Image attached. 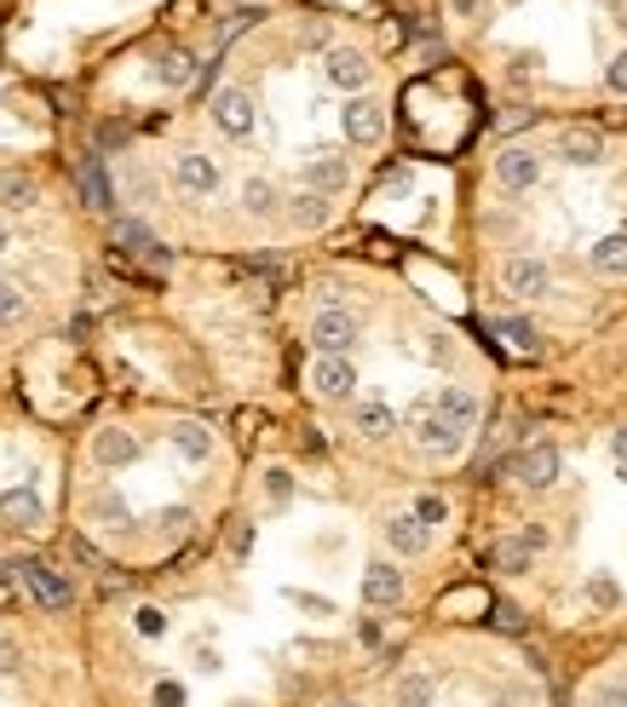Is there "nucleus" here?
I'll list each match as a JSON object with an SVG mask.
<instances>
[{
    "mask_svg": "<svg viewBox=\"0 0 627 707\" xmlns=\"http://www.w3.org/2000/svg\"><path fill=\"white\" fill-rule=\"evenodd\" d=\"M409 438L420 454H432V461H455V454L466 449V431L455 420H443L432 403H420L415 415H409Z\"/></svg>",
    "mask_w": 627,
    "mask_h": 707,
    "instance_id": "obj_1",
    "label": "nucleus"
},
{
    "mask_svg": "<svg viewBox=\"0 0 627 707\" xmlns=\"http://www.w3.org/2000/svg\"><path fill=\"white\" fill-rule=\"evenodd\" d=\"M208 116H213V127L225 132V139H254V127H259V109H254L248 86H219Z\"/></svg>",
    "mask_w": 627,
    "mask_h": 707,
    "instance_id": "obj_2",
    "label": "nucleus"
},
{
    "mask_svg": "<svg viewBox=\"0 0 627 707\" xmlns=\"http://www.w3.org/2000/svg\"><path fill=\"white\" fill-rule=\"evenodd\" d=\"M323 81L334 86V93L357 98V93H369L374 63H369L363 53H357V47H328V53H323Z\"/></svg>",
    "mask_w": 627,
    "mask_h": 707,
    "instance_id": "obj_3",
    "label": "nucleus"
},
{
    "mask_svg": "<svg viewBox=\"0 0 627 707\" xmlns=\"http://www.w3.org/2000/svg\"><path fill=\"white\" fill-rule=\"evenodd\" d=\"M300 178H305V190H317V196H340V190L351 185V162H346V150H305Z\"/></svg>",
    "mask_w": 627,
    "mask_h": 707,
    "instance_id": "obj_4",
    "label": "nucleus"
},
{
    "mask_svg": "<svg viewBox=\"0 0 627 707\" xmlns=\"http://www.w3.org/2000/svg\"><path fill=\"white\" fill-rule=\"evenodd\" d=\"M311 346H317V357H346L357 346V316L340 311V305H328L311 316Z\"/></svg>",
    "mask_w": 627,
    "mask_h": 707,
    "instance_id": "obj_5",
    "label": "nucleus"
},
{
    "mask_svg": "<svg viewBox=\"0 0 627 707\" xmlns=\"http://www.w3.org/2000/svg\"><path fill=\"white\" fill-rule=\"evenodd\" d=\"M12 569L30 581V592H35V604H40V610H70V604H76V587L63 581L53 564H40V558H18Z\"/></svg>",
    "mask_w": 627,
    "mask_h": 707,
    "instance_id": "obj_6",
    "label": "nucleus"
},
{
    "mask_svg": "<svg viewBox=\"0 0 627 707\" xmlns=\"http://www.w3.org/2000/svg\"><path fill=\"white\" fill-rule=\"evenodd\" d=\"M501 288L512 300H542V293H553V265L535 259V254H519V259L501 265Z\"/></svg>",
    "mask_w": 627,
    "mask_h": 707,
    "instance_id": "obj_7",
    "label": "nucleus"
},
{
    "mask_svg": "<svg viewBox=\"0 0 627 707\" xmlns=\"http://www.w3.org/2000/svg\"><path fill=\"white\" fill-rule=\"evenodd\" d=\"M496 185L512 190V196L535 190V185H542V155H535L530 144H507V150L496 155Z\"/></svg>",
    "mask_w": 627,
    "mask_h": 707,
    "instance_id": "obj_8",
    "label": "nucleus"
},
{
    "mask_svg": "<svg viewBox=\"0 0 627 707\" xmlns=\"http://www.w3.org/2000/svg\"><path fill=\"white\" fill-rule=\"evenodd\" d=\"M340 132H346L351 144H380V139H386V109H380V98H369V93L346 98V109H340Z\"/></svg>",
    "mask_w": 627,
    "mask_h": 707,
    "instance_id": "obj_9",
    "label": "nucleus"
},
{
    "mask_svg": "<svg viewBox=\"0 0 627 707\" xmlns=\"http://www.w3.org/2000/svg\"><path fill=\"white\" fill-rule=\"evenodd\" d=\"M173 185L185 196H196V201H208L219 190V162H213V155H201V150H178L173 155Z\"/></svg>",
    "mask_w": 627,
    "mask_h": 707,
    "instance_id": "obj_10",
    "label": "nucleus"
},
{
    "mask_svg": "<svg viewBox=\"0 0 627 707\" xmlns=\"http://www.w3.org/2000/svg\"><path fill=\"white\" fill-rule=\"evenodd\" d=\"M311 392H317L323 403H351L357 397L351 357H317V362H311Z\"/></svg>",
    "mask_w": 627,
    "mask_h": 707,
    "instance_id": "obj_11",
    "label": "nucleus"
},
{
    "mask_svg": "<svg viewBox=\"0 0 627 707\" xmlns=\"http://www.w3.org/2000/svg\"><path fill=\"white\" fill-rule=\"evenodd\" d=\"M0 523H7V530H40V523H47V500H40L30 484L0 489Z\"/></svg>",
    "mask_w": 627,
    "mask_h": 707,
    "instance_id": "obj_12",
    "label": "nucleus"
},
{
    "mask_svg": "<svg viewBox=\"0 0 627 707\" xmlns=\"http://www.w3.org/2000/svg\"><path fill=\"white\" fill-rule=\"evenodd\" d=\"M139 438H132L127 426H104V431H93V461L104 466V472H121V466H132L139 461Z\"/></svg>",
    "mask_w": 627,
    "mask_h": 707,
    "instance_id": "obj_13",
    "label": "nucleus"
},
{
    "mask_svg": "<svg viewBox=\"0 0 627 707\" xmlns=\"http://www.w3.org/2000/svg\"><path fill=\"white\" fill-rule=\"evenodd\" d=\"M363 604H369V610H392V604H403V569H397L392 558H380V564L363 569Z\"/></svg>",
    "mask_w": 627,
    "mask_h": 707,
    "instance_id": "obj_14",
    "label": "nucleus"
},
{
    "mask_svg": "<svg viewBox=\"0 0 627 707\" xmlns=\"http://www.w3.org/2000/svg\"><path fill=\"white\" fill-rule=\"evenodd\" d=\"M558 466H565V461H558L553 443H530V449L519 454V484H524V489H553V484H558Z\"/></svg>",
    "mask_w": 627,
    "mask_h": 707,
    "instance_id": "obj_15",
    "label": "nucleus"
},
{
    "mask_svg": "<svg viewBox=\"0 0 627 707\" xmlns=\"http://www.w3.org/2000/svg\"><path fill=\"white\" fill-rule=\"evenodd\" d=\"M432 408H438L443 420H455V426L466 431V438H473L478 420H484V403H478L473 392H466V385H443V392L432 397Z\"/></svg>",
    "mask_w": 627,
    "mask_h": 707,
    "instance_id": "obj_16",
    "label": "nucleus"
},
{
    "mask_svg": "<svg viewBox=\"0 0 627 707\" xmlns=\"http://www.w3.org/2000/svg\"><path fill=\"white\" fill-rule=\"evenodd\" d=\"M109 236H116V247H127V254H139L144 265H155V270H167V247L155 242V236L144 231L139 219H116V224H109Z\"/></svg>",
    "mask_w": 627,
    "mask_h": 707,
    "instance_id": "obj_17",
    "label": "nucleus"
},
{
    "mask_svg": "<svg viewBox=\"0 0 627 707\" xmlns=\"http://www.w3.org/2000/svg\"><path fill=\"white\" fill-rule=\"evenodd\" d=\"M558 155H565L570 167H599L604 162V139L593 127H565L558 132Z\"/></svg>",
    "mask_w": 627,
    "mask_h": 707,
    "instance_id": "obj_18",
    "label": "nucleus"
},
{
    "mask_svg": "<svg viewBox=\"0 0 627 707\" xmlns=\"http://www.w3.org/2000/svg\"><path fill=\"white\" fill-rule=\"evenodd\" d=\"M588 265L599 270V277L622 282V277H627V231H611V236H599V242L588 247Z\"/></svg>",
    "mask_w": 627,
    "mask_h": 707,
    "instance_id": "obj_19",
    "label": "nucleus"
},
{
    "mask_svg": "<svg viewBox=\"0 0 627 707\" xmlns=\"http://www.w3.org/2000/svg\"><path fill=\"white\" fill-rule=\"evenodd\" d=\"M351 426H357V438L380 443V438H392V431H397V408L392 403H357L351 408Z\"/></svg>",
    "mask_w": 627,
    "mask_h": 707,
    "instance_id": "obj_20",
    "label": "nucleus"
},
{
    "mask_svg": "<svg viewBox=\"0 0 627 707\" xmlns=\"http://www.w3.org/2000/svg\"><path fill=\"white\" fill-rule=\"evenodd\" d=\"M35 201H40V185L30 173H18V167L0 173V208H7V213H30Z\"/></svg>",
    "mask_w": 627,
    "mask_h": 707,
    "instance_id": "obj_21",
    "label": "nucleus"
},
{
    "mask_svg": "<svg viewBox=\"0 0 627 707\" xmlns=\"http://www.w3.org/2000/svg\"><path fill=\"white\" fill-rule=\"evenodd\" d=\"M386 541H392V553L420 558V553H427V541H432V530H420L409 512H397V518H386Z\"/></svg>",
    "mask_w": 627,
    "mask_h": 707,
    "instance_id": "obj_22",
    "label": "nucleus"
},
{
    "mask_svg": "<svg viewBox=\"0 0 627 707\" xmlns=\"http://www.w3.org/2000/svg\"><path fill=\"white\" fill-rule=\"evenodd\" d=\"M167 443L185 454V461H208V454H213V431L201 426V420H178V426L167 431Z\"/></svg>",
    "mask_w": 627,
    "mask_h": 707,
    "instance_id": "obj_23",
    "label": "nucleus"
},
{
    "mask_svg": "<svg viewBox=\"0 0 627 707\" xmlns=\"http://www.w3.org/2000/svg\"><path fill=\"white\" fill-rule=\"evenodd\" d=\"M236 201H242V213H248V219H271L282 196H277V185H271V178H242Z\"/></svg>",
    "mask_w": 627,
    "mask_h": 707,
    "instance_id": "obj_24",
    "label": "nucleus"
},
{
    "mask_svg": "<svg viewBox=\"0 0 627 707\" xmlns=\"http://www.w3.org/2000/svg\"><path fill=\"white\" fill-rule=\"evenodd\" d=\"M86 518H93V523H104V530H127V523H132L127 500H121L116 489H98L93 500H86Z\"/></svg>",
    "mask_w": 627,
    "mask_h": 707,
    "instance_id": "obj_25",
    "label": "nucleus"
},
{
    "mask_svg": "<svg viewBox=\"0 0 627 707\" xmlns=\"http://www.w3.org/2000/svg\"><path fill=\"white\" fill-rule=\"evenodd\" d=\"M397 707H432L438 702V679L432 673H403L397 679V691H392Z\"/></svg>",
    "mask_w": 627,
    "mask_h": 707,
    "instance_id": "obj_26",
    "label": "nucleus"
},
{
    "mask_svg": "<svg viewBox=\"0 0 627 707\" xmlns=\"http://www.w3.org/2000/svg\"><path fill=\"white\" fill-rule=\"evenodd\" d=\"M288 219H294L300 231H323V224H328V196H317V190H300L294 201H288Z\"/></svg>",
    "mask_w": 627,
    "mask_h": 707,
    "instance_id": "obj_27",
    "label": "nucleus"
},
{
    "mask_svg": "<svg viewBox=\"0 0 627 707\" xmlns=\"http://www.w3.org/2000/svg\"><path fill=\"white\" fill-rule=\"evenodd\" d=\"M155 81H162V86H190L196 81V58L190 53H162V58H155Z\"/></svg>",
    "mask_w": 627,
    "mask_h": 707,
    "instance_id": "obj_28",
    "label": "nucleus"
},
{
    "mask_svg": "<svg viewBox=\"0 0 627 707\" xmlns=\"http://www.w3.org/2000/svg\"><path fill=\"white\" fill-rule=\"evenodd\" d=\"M81 190H86V208H98V213L116 208V196H109V178H104V167H98V162H86V167H81Z\"/></svg>",
    "mask_w": 627,
    "mask_h": 707,
    "instance_id": "obj_29",
    "label": "nucleus"
},
{
    "mask_svg": "<svg viewBox=\"0 0 627 707\" xmlns=\"http://www.w3.org/2000/svg\"><path fill=\"white\" fill-rule=\"evenodd\" d=\"M409 518L420 523V530H438V523H450V500H443V495H415Z\"/></svg>",
    "mask_w": 627,
    "mask_h": 707,
    "instance_id": "obj_30",
    "label": "nucleus"
},
{
    "mask_svg": "<svg viewBox=\"0 0 627 707\" xmlns=\"http://www.w3.org/2000/svg\"><path fill=\"white\" fill-rule=\"evenodd\" d=\"M24 316H30L24 288H18V282H0V328H18Z\"/></svg>",
    "mask_w": 627,
    "mask_h": 707,
    "instance_id": "obj_31",
    "label": "nucleus"
},
{
    "mask_svg": "<svg viewBox=\"0 0 627 707\" xmlns=\"http://www.w3.org/2000/svg\"><path fill=\"white\" fill-rule=\"evenodd\" d=\"M496 334L507 339L512 351H535V339H542V334H535V328L524 323V316H501V323H496Z\"/></svg>",
    "mask_w": 627,
    "mask_h": 707,
    "instance_id": "obj_32",
    "label": "nucleus"
},
{
    "mask_svg": "<svg viewBox=\"0 0 627 707\" xmlns=\"http://www.w3.org/2000/svg\"><path fill=\"white\" fill-rule=\"evenodd\" d=\"M530 558H535V553H530L524 541H501V546H496V564L507 569V576H524V569H530Z\"/></svg>",
    "mask_w": 627,
    "mask_h": 707,
    "instance_id": "obj_33",
    "label": "nucleus"
},
{
    "mask_svg": "<svg viewBox=\"0 0 627 707\" xmlns=\"http://www.w3.org/2000/svg\"><path fill=\"white\" fill-rule=\"evenodd\" d=\"M265 495H271V507H288V495H294V472L271 466V472H265Z\"/></svg>",
    "mask_w": 627,
    "mask_h": 707,
    "instance_id": "obj_34",
    "label": "nucleus"
},
{
    "mask_svg": "<svg viewBox=\"0 0 627 707\" xmlns=\"http://www.w3.org/2000/svg\"><path fill=\"white\" fill-rule=\"evenodd\" d=\"M132 627H139L144 638H162V633H167V615H162V610H155V604H144L139 615H132Z\"/></svg>",
    "mask_w": 627,
    "mask_h": 707,
    "instance_id": "obj_35",
    "label": "nucleus"
},
{
    "mask_svg": "<svg viewBox=\"0 0 627 707\" xmlns=\"http://www.w3.org/2000/svg\"><path fill=\"white\" fill-rule=\"evenodd\" d=\"M604 86H611L616 98H627V47L611 58V70H604Z\"/></svg>",
    "mask_w": 627,
    "mask_h": 707,
    "instance_id": "obj_36",
    "label": "nucleus"
},
{
    "mask_svg": "<svg viewBox=\"0 0 627 707\" xmlns=\"http://www.w3.org/2000/svg\"><path fill=\"white\" fill-rule=\"evenodd\" d=\"M593 707H627V691H622V684H599V691H593Z\"/></svg>",
    "mask_w": 627,
    "mask_h": 707,
    "instance_id": "obj_37",
    "label": "nucleus"
},
{
    "mask_svg": "<svg viewBox=\"0 0 627 707\" xmlns=\"http://www.w3.org/2000/svg\"><path fill=\"white\" fill-rule=\"evenodd\" d=\"M155 707H185V691L167 679V684H155Z\"/></svg>",
    "mask_w": 627,
    "mask_h": 707,
    "instance_id": "obj_38",
    "label": "nucleus"
},
{
    "mask_svg": "<svg viewBox=\"0 0 627 707\" xmlns=\"http://www.w3.org/2000/svg\"><path fill=\"white\" fill-rule=\"evenodd\" d=\"M0 673H18V645L12 638H0Z\"/></svg>",
    "mask_w": 627,
    "mask_h": 707,
    "instance_id": "obj_39",
    "label": "nucleus"
},
{
    "mask_svg": "<svg viewBox=\"0 0 627 707\" xmlns=\"http://www.w3.org/2000/svg\"><path fill=\"white\" fill-rule=\"evenodd\" d=\"M519 541L530 546V553H542V546H547V530H542V523H530V530H524Z\"/></svg>",
    "mask_w": 627,
    "mask_h": 707,
    "instance_id": "obj_40",
    "label": "nucleus"
},
{
    "mask_svg": "<svg viewBox=\"0 0 627 707\" xmlns=\"http://www.w3.org/2000/svg\"><path fill=\"white\" fill-rule=\"evenodd\" d=\"M593 599H599V604H616V599H622V592H616L611 581H604V576H593Z\"/></svg>",
    "mask_w": 627,
    "mask_h": 707,
    "instance_id": "obj_41",
    "label": "nucleus"
},
{
    "mask_svg": "<svg viewBox=\"0 0 627 707\" xmlns=\"http://www.w3.org/2000/svg\"><path fill=\"white\" fill-rule=\"evenodd\" d=\"M248 546H254V530H248V523H242V530H231V553H248Z\"/></svg>",
    "mask_w": 627,
    "mask_h": 707,
    "instance_id": "obj_42",
    "label": "nucleus"
},
{
    "mask_svg": "<svg viewBox=\"0 0 627 707\" xmlns=\"http://www.w3.org/2000/svg\"><path fill=\"white\" fill-rule=\"evenodd\" d=\"M450 12H455V18H478L484 0H450Z\"/></svg>",
    "mask_w": 627,
    "mask_h": 707,
    "instance_id": "obj_43",
    "label": "nucleus"
},
{
    "mask_svg": "<svg viewBox=\"0 0 627 707\" xmlns=\"http://www.w3.org/2000/svg\"><path fill=\"white\" fill-rule=\"evenodd\" d=\"M300 40H305V47H323V53H328V30H323V24H311Z\"/></svg>",
    "mask_w": 627,
    "mask_h": 707,
    "instance_id": "obj_44",
    "label": "nucleus"
},
{
    "mask_svg": "<svg viewBox=\"0 0 627 707\" xmlns=\"http://www.w3.org/2000/svg\"><path fill=\"white\" fill-rule=\"evenodd\" d=\"M496 627H507V633H519V610H512V604H501V610H496Z\"/></svg>",
    "mask_w": 627,
    "mask_h": 707,
    "instance_id": "obj_45",
    "label": "nucleus"
},
{
    "mask_svg": "<svg viewBox=\"0 0 627 707\" xmlns=\"http://www.w3.org/2000/svg\"><path fill=\"white\" fill-rule=\"evenodd\" d=\"M162 523H167V530H185L190 512H185V507H173V512H162Z\"/></svg>",
    "mask_w": 627,
    "mask_h": 707,
    "instance_id": "obj_46",
    "label": "nucleus"
},
{
    "mask_svg": "<svg viewBox=\"0 0 627 707\" xmlns=\"http://www.w3.org/2000/svg\"><path fill=\"white\" fill-rule=\"evenodd\" d=\"M12 581H18V569H12V564H0V587L12 592Z\"/></svg>",
    "mask_w": 627,
    "mask_h": 707,
    "instance_id": "obj_47",
    "label": "nucleus"
},
{
    "mask_svg": "<svg viewBox=\"0 0 627 707\" xmlns=\"http://www.w3.org/2000/svg\"><path fill=\"white\" fill-rule=\"evenodd\" d=\"M616 461L627 466V431H616Z\"/></svg>",
    "mask_w": 627,
    "mask_h": 707,
    "instance_id": "obj_48",
    "label": "nucleus"
},
{
    "mask_svg": "<svg viewBox=\"0 0 627 707\" xmlns=\"http://www.w3.org/2000/svg\"><path fill=\"white\" fill-rule=\"evenodd\" d=\"M7 247H12V231H7V219H0V254H7Z\"/></svg>",
    "mask_w": 627,
    "mask_h": 707,
    "instance_id": "obj_49",
    "label": "nucleus"
},
{
    "mask_svg": "<svg viewBox=\"0 0 627 707\" xmlns=\"http://www.w3.org/2000/svg\"><path fill=\"white\" fill-rule=\"evenodd\" d=\"M328 707H357V702H328Z\"/></svg>",
    "mask_w": 627,
    "mask_h": 707,
    "instance_id": "obj_50",
    "label": "nucleus"
}]
</instances>
